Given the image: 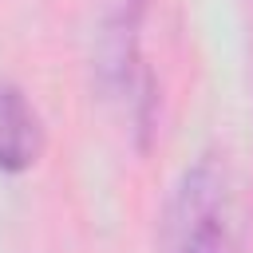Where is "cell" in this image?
Instances as JSON below:
<instances>
[{"instance_id":"cell-2","label":"cell","mask_w":253,"mask_h":253,"mask_svg":"<svg viewBox=\"0 0 253 253\" xmlns=\"http://www.w3.org/2000/svg\"><path fill=\"white\" fill-rule=\"evenodd\" d=\"M43 150V126L36 107L16 83L0 79V174L28 170Z\"/></svg>"},{"instance_id":"cell-1","label":"cell","mask_w":253,"mask_h":253,"mask_svg":"<svg viewBox=\"0 0 253 253\" xmlns=\"http://www.w3.org/2000/svg\"><path fill=\"white\" fill-rule=\"evenodd\" d=\"M162 253H241L237 198L213 154L186 166L174 182L162 213Z\"/></svg>"}]
</instances>
